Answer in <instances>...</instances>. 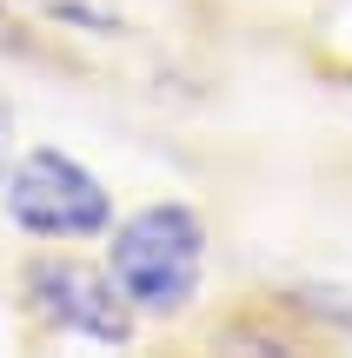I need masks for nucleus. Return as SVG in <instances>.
<instances>
[{
  "instance_id": "nucleus-1",
  "label": "nucleus",
  "mask_w": 352,
  "mask_h": 358,
  "mask_svg": "<svg viewBox=\"0 0 352 358\" xmlns=\"http://www.w3.org/2000/svg\"><path fill=\"white\" fill-rule=\"evenodd\" d=\"M106 245V272L113 285L127 292L133 312H186L199 292V272H206V226H199L193 206L180 199H160V206H140L127 213Z\"/></svg>"
},
{
  "instance_id": "nucleus-2",
  "label": "nucleus",
  "mask_w": 352,
  "mask_h": 358,
  "mask_svg": "<svg viewBox=\"0 0 352 358\" xmlns=\"http://www.w3.org/2000/svg\"><path fill=\"white\" fill-rule=\"evenodd\" d=\"M0 199H7V219L34 239H100L113 226V192L60 146L20 153L7 166Z\"/></svg>"
},
{
  "instance_id": "nucleus-3",
  "label": "nucleus",
  "mask_w": 352,
  "mask_h": 358,
  "mask_svg": "<svg viewBox=\"0 0 352 358\" xmlns=\"http://www.w3.org/2000/svg\"><path fill=\"white\" fill-rule=\"evenodd\" d=\"M27 306L66 338H87V345H127L133 319L140 312L127 306V292L113 285V272L87 266V259L47 252L27 266Z\"/></svg>"
},
{
  "instance_id": "nucleus-4",
  "label": "nucleus",
  "mask_w": 352,
  "mask_h": 358,
  "mask_svg": "<svg viewBox=\"0 0 352 358\" xmlns=\"http://www.w3.org/2000/svg\"><path fill=\"white\" fill-rule=\"evenodd\" d=\"M7 166H13V113L0 100V186H7Z\"/></svg>"
},
{
  "instance_id": "nucleus-5",
  "label": "nucleus",
  "mask_w": 352,
  "mask_h": 358,
  "mask_svg": "<svg viewBox=\"0 0 352 358\" xmlns=\"http://www.w3.org/2000/svg\"><path fill=\"white\" fill-rule=\"evenodd\" d=\"M319 299H326L319 312H326V319H339L346 332H352V292H319Z\"/></svg>"
}]
</instances>
